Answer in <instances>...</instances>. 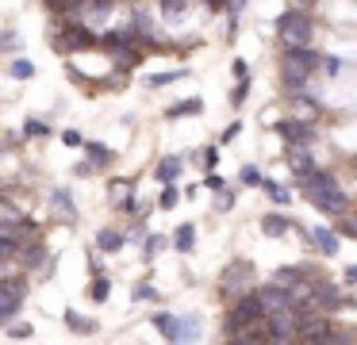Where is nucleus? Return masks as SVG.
<instances>
[{"mask_svg":"<svg viewBox=\"0 0 357 345\" xmlns=\"http://www.w3.org/2000/svg\"><path fill=\"white\" fill-rule=\"evenodd\" d=\"M300 188H303V196H307L319 211H326V215H342V211H346V192L338 188V181H334L331 173L311 169L307 176H300Z\"/></svg>","mask_w":357,"mask_h":345,"instance_id":"1","label":"nucleus"},{"mask_svg":"<svg viewBox=\"0 0 357 345\" xmlns=\"http://www.w3.org/2000/svg\"><path fill=\"white\" fill-rule=\"evenodd\" d=\"M311 35H315V27H311V20L303 12H284L277 20V38L284 50H303V46H311Z\"/></svg>","mask_w":357,"mask_h":345,"instance_id":"2","label":"nucleus"},{"mask_svg":"<svg viewBox=\"0 0 357 345\" xmlns=\"http://www.w3.org/2000/svg\"><path fill=\"white\" fill-rule=\"evenodd\" d=\"M319 66V54L315 50H288L284 54V61H280V77H284V84L292 92H300L303 84H307V77H311V69Z\"/></svg>","mask_w":357,"mask_h":345,"instance_id":"3","label":"nucleus"},{"mask_svg":"<svg viewBox=\"0 0 357 345\" xmlns=\"http://www.w3.org/2000/svg\"><path fill=\"white\" fill-rule=\"evenodd\" d=\"M257 319H265L261 299H257V296H246V291H242V296H234V307H231V314H227V337L234 342V337H238L246 326H254Z\"/></svg>","mask_w":357,"mask_h":345,"instance_id":"4","label":"nucleus"},{"mask_svg":"<svg viewBox=\"0 0 357 345\" xmlns=\"http://www.w3.org/2000/svg\"><path fill=\"white\" fill-rule=\"evenodd\" d=\"M24 291H27V280L24 276H12V280H0V322L12 319V314L24 307Z\"/></svg>","mask_w":357,"mask_h":345,"instance_id":"5","label":"nucleus"},{"mask_svg":"<svg viewBox=\"0 0 357 345\" xmlns=\"http://www.w3.org/2000/svg\"><path fill=\"white\" fill-rule=\"evenodd\" d=\"M331 322L323 319V314H311L300 307V326H296V337H303V342H331Z\"/></svg>","mask_w":357,"mask_h":345,"instance_id":"6","label":"nucleus"},{"mask_svg":"<svg viewBox=\"0 0 357 345\" xmlns=\"http://www.w3.org/2000/svg\"><path fill=\"white\" fill-rule=\"evenodd\" d=\"M96 38H93V31H85V27H66L62 35L54 38V46L62 54H73V50H85V46H93Z\"/></svg>","mask_w":357,"mask_h":345,"instance_id":"7","label":"nucleus"},{"mask_svg":"<svg viewBox=\"0 0 357 345\" xmlns=\"http://www.w3.org/2000/svg\"><path fill=\"white\" fill-rule=\"evenodd\" d=\"M277 130L284 138H292V146H311L315 142V130L307 127V119H288V123H280Z\"/></svg>","mask_w":357,"mask_h":345,"instance_id":"8","label":"nucleus"},{"mask_svg":"<svg viewBox=\"0 0 357 345\" xmlns=\"http://www.w3.org/2000/svg\"><path fill=\"white\" fill-rule=\"evenodd\" d=\"M257 299H261L265 314H269V311H280V307H292V299H288V291L280 288V284H269V288H261V291H257Z\"/></svg>","mask_w":357,"mask_h":345,"instance_id":"9","label":"nucleus"},{"mask_svg":"<svg viewBox=\"0 0 357 345\" xmlns=\"http://www.w3.org/2000/svg\"><path fill=\"white\" fill-rule=\"evenodd\" d=\"M246 280H250V265L234 261V265L223 273V291H227V296H234V288H238V284H246Z\"/></svg>","mask_w":357,"mask_h":345,"instance_id":"10","label":"nucleus"},{"mask_svg":"<svg viewBox=\"0 0 357 345\" xmlns=\"http://www.w3.org/2000/svg\"><path fill=\"white\" fill-rule=\"evenodd\" d=\"M154 326H158V334L165 337V342H181V319H173V314H154Z\"/></svg>","mask_w":357,"mask_h":345,"instance_id":"11","label":"nucleus"},{"mask_svg":"<svg viewBox=\"0 0 357 345\" xmlns=\"http://www.w3.org/2000/svg\"><path fill=\"white\" fill-rule=\"evenodd\" d=\"M307 238H311V242H315L319 250L326 253V257H334V253H338V238H334V230H326V227H315Z\"/></svg>","mask_w":357,"mask_h":345,"instance_id":"12","label":"nucleus"},{"mask_svg":"<svg viewBox=\"0 0 357 345\" xmlns=\"http://www.w3.org/2000/svg\"><path fill=\"white\" fill-rule=\"evenodd\" d=\"M307 146H296L292 153H288V165H292V173L296 176H307L311 169H315V161H311V153H303Z\"/></svg>","mask_w":357,"mask_h":345,"instance_id":"13","label":"nucleus"},{"mask_svg":"<svg viewBox=\"0 0 357 345\" xmlns=\"http://www.w3.org/2000/svg\"><path fill=\"white\" fill-rule=\"evenodd\" d=\"M50 199H54V211H58V215H66V222L77 219V211H73V199H70V192H66V188H58Z\"/></svg>","mask_w":357,"mask_h":345,"instance_id":"14","label":"nucleus"},{"mask_svg":"<svg viewBox=\"0 0 357 345\" xmlns=\"http://www.w3.org/2000/svg\"><path fill=\"white\" fill-rule=\"evenodd\" d=\"M96 245H100L104 253H116V250H123V234H119V230H100V234H96Z\"/></svg>","mask_w":357,"mask_h":345,"instance_id":"15","label":"nucleus"},{"mask_svg":"<svg viewBox=\"0 0 357 345\" xmlns=\"http://www.w3.org/2000/svg\"><path fill=\"white\" fill-rule=\"evenodd\" d=\"M261 230H265V234H273V238H280L284 230H292V222L280 219V215H265V219H261Z\"/></svg>","mask_w":357,"mask_h":345,"instance_id":"16","label":"nucleus"},{"mask_svg":"<svg viewBox=\"0 0 357 345\" xmlns=\"http://www.w3.org/2000/svg\"><path fill=\"white\" fill-rule=\"evenodd\" d=\"M177 173H181V158H165L162 165H158V181H162V184H173V181H177Z\"/></svg>","mask_w":357,"mask_h":345,"instance_id":"17","label":"nucleus"},{"mask_svg":"<svg viewBox=\"0 0 357 345\" xmlns=\"http://www.w3.org/2000/svg\"><path fill=\"white\" fill-rule=\"evenodd\" d=\"M173 245H177L181 253H188V250L196 245V227H188V222H185V227H177V238H173Z\"/></svg>","mask_w":357,"mask_h":345,"instance_id":"18","label":"nucleus"},{"mask_svg":"<svg viewBox=\"0 0 357 345\" xmlns=\"http://www.w3.org/2000/svg\"><path fill=\"white\" fill-rule=\"evenodd\" d=\"M303 276H307V273H303V268H280V273L273 276V284H280V288L288 291V288H292V284H300Z\"/></svg>","mask_w":357,"mask_h":345,"instance_id":"19","label":"nucleus"},{"mask_svg":"<svg viewBox=\"0 0 357 345\" xmlns=\"http://www.w3.org/2000/svg\"><path fill=\"white\" fill-rule=\"evenodd\" d=\"M200 107H204V100H181V104H173L169 107V119H181V115H196V112H200Z\"/></svg>","mask_w":357,"mask_h":345,"instance_id":"20","label":"nucleus"},{"mask_svg":"<svg viewBox=\"0 0 357 345\" xmlns=\"http://www.w3.org/2000/svg\"><path fill=\"white\" fill-rule=\"evenodd\" d=\"M81 146L89 150V161H96V165H108L112 161V150H104L100 142H81Z\"/></svg>","mask_w":357,"mask_h":345,"instance_id":"21","label":"nucleus"},{"mask_svg":"<svg viewBox=\"0 0 357 345\" xmlns=\"http://www.w3.org/2000/svg\"><path fill=\"white\" fill-rule=\"evenodd\" d=\"M296 115H300V119H315V115H319V104H315V100L296 96Z\"/></svg>","mask_w":357,"mask_h":345,"instance_id":"22","label":"nucleus"},{"mask_svg":"<svg viewBox=\"0 0 357 345\" xmlns=\"http://www.w3.org/2000/svg\"><path fill=\"white\" fill-rule=\"evenodd\" d=\"M66 319H70V322H73V330H77V334H93V330H96V322H89V319H81V314H77V311H70V314H66Z\"/></svg>","mask_w":357,"mask_h":345,"instance_id":"23","label":"nucleus"},{"mask_svg":"<svg viewBox=\"0 0 357 345\" xmlns=\"http://www.w3.org/2000/svg\"><path fill=\"white\" fill-rule=\"evenodd\" d=\"M108 288H112V284L96 273V280H93V299H96V303H104V299H108Z\"/></svg>","mask_w":357,"mask_h":345,"instance_id":"24","label":"nucleus"},{"mask_svg":"<svg viewBox=\"0 0 357 345\" xmlns=\"http://www.w3.org/2000/svg\"><path fill=\"white\" fill-rule=\"evenodd\" d=\"M261 184H265V192H269L273 204H288V192L280 188V184H273V181H261Z\"/></svg>","mask_w":357,"mask_h":345,"instance_id":"25","label":"nucleus"},{"mask_svg":"<svg viewBox=\"0 0 357 345\" xmlns=\"http://www.w3.org/2000/svg\"><path fill=\"white\" fill-rule=\"evenodd\" d=\"M162 12H165V20H177L185 12V0H162Z\"/></svg>","mask_w":357,"mask_h":345,"instance_id":"26","label":"nucleus"},{"mask_svg":"<svg viewBox=\"0 0 357 345\" xmlns=\"http://www.w3.org/2000/svg\"><path fill=\"white\" fill-rule=\"evenodd\" d=\"M238 181H242V184H250V188H254V184H261V173H257L254 165H246V169H242V173H238Z\"/></svg>","mask_w":357,"mask_h":345,"instance_id":"27","label":"nucleus"},{"mask_svg":"<svg viewBox=\"0 0 357 345\" xmlns=\"http://www.w3.org/2000/svg\"><path fill=\"white\" fill-rule=\"evenodd\" d=\"M246 92H250V77H242L238 84H234V92H231V100L234 104H242V100H246Z\"/></svg>","mask_w":357,"mask_h":345,"instance_id":"28","label":"nucleus"},{"mask_svg":"<svg viewBox=\"0 0 357 345\" xmlns=\"http://www.w3.org/2000/svg\"><path fill=\"white\" fill-rule=\"evenodd\" d=\"M181 73H158V77H150V89H162V84H173Z\"/></svg>","mask_w":357,"mask_h":345,"instance_id":"29","label":"nucleus"},{"mask_svg":"<svg viewBox=\"0 0 357 345\" xmlns=\"http://www.w3.org/2000/svg\"><path fill=\"white\" fill-rule=\"evenodd\" d=\"M162 207H177V188H173V184H165V192H162Z\"/></svg>","mask_w":357,"mask_h":345,"instance_id":"30","label":"nucleus"},{"mask_svg":"<svg viewBox=\"0 0 357 345\" xmlns=\"http://www.w3.org/2000/svg\"><path fill=\"white\" fill-rule=\"evenodd\" d=\"M27 135H47V123H39V119H27Z\"/></svg>","mask_w":357,"mask_h":345,"instance_id":"31","label":"nucleus"},{"mask_svg":"<svg viewBox=\"0 0 357 345\" xmlns=\"http://www.w3.org/2000/svg\"><path fill=\"white\" fill-rule=\"evenodd\" d=\"M12 73H16V77H31L35 69H31V61H16V66H12Z\"/></svg>","mask_w":357,"mask_h":345,"instance_id":"32","label":"nucleus"},{"mask_svg":"<svg viewBox=\"0 0 357 345\" xmlns=\"http://www.w3.org/2000/svg\"><path fill=\"white\" fill-rule=\"evenodd\" d=\"M135 299H158V291L150 288V284H139V291H135Z\"/></svg>","mask_w":357,"mask_h":345,"instance_id":"33","label":"nucleus"},{"mask_svg":"<svg viewBox=\"0 0 357 345\" xmlns=\"http://www.w3.org/2000/svg\"><path fill=\"white\" fill-rule=\"evenodd\" d=\"M204 184H208V188H223V176H219V173H208V176H204Z\"/></svg>","mask_w":357,"mask_h":345,"instance_id":"34","label":"nucleus"},{"mask_svg":"<svg viewBox=\"0 0 357 345\" xmlns=\"http://www.w3.org/2000/svg\"><path fill=\"white\" fill-rule=\"evenodd\" d=\"M162 245H165L162 238H146V257H154V253L162 250Z\"/></svg>","mask_w":357,"mask_h":345,"instance_id":"35","label":"nucleus"},{"mask_svg":"<svg viewBox=\"0 0 357 345\" xmlns=\"http://www.w3.org/2000/svg\"><path fill=\"white\" fill-rule=\"evenodd\" d=\"M200 158H204V165H215V161H219V150H211V146H208V150H204Z\"/></svg>","mask_w":357,"mask_h":345,"instance_id":"36","label":"nucleus"},{"mask_svg":"<svg viewBox=\"0 0 357 345\" xmlns=\"http://www.w3.org/2000/svg\"><path fill=\"white\" fill-rule=\"evenodd\" d=\"M62 142H66V146H81V135H77V130H66Z\"/></svg>","mask_w":357,"mask_h":345,"instance_id":"37","label":"nucleus"},{"mask_svg":"<svg viewBox=\"0 0 357 345\" xmlns=\"http://www.w3.org/2000/svg\"><path fill=\"white\" fill-rule=\"evenodd\" d=\"M231 204H234V199H231V192H223V196H219V204H215V207H219V211H231Z\"/></svg>","mask_w":357,"mask_h":345,"instance_id":"38","label":"nucleus"},{"mask_svg":"<svg viewBox=\"0 0 357 345\" xmlns=\"http://www.w3.org/2000/svg\"><path fill=\"white\" fill-rule=\"evenodd\" d=\"M8 334H12V337H31V326H12Z\"/></svg>","mask_w":357,"mask_h":345,"instance_id":"39","label":"nucleus"},{"mask_svg":"<svg viewBox=\"0 0 357 345\" xmlns=\"http://www.w3.org/2000/svg\"><path fill=\"white\" fill-rule=\"evenodd\" d=\"M346 276H349V280H354V284H357V265H354V268H349V273H346Z\"/></svg>","mask_w":357,"mask_h":345,"instance_id":"40","label":"nucleus"},{"mask_svg":"<svg viewBox=\"0 0 357 345\" xmlns=\"http://www.w3.org/2000/svg\"><path fill=\"white\" fill-rule=\"evenodd\" d=\"M208 4H211V8H223V4H227V0H208Z\"/></svg>","mask_w":357,"mask_h":345,"instance_id":"41","label":"nucleus"}]
</instances>
